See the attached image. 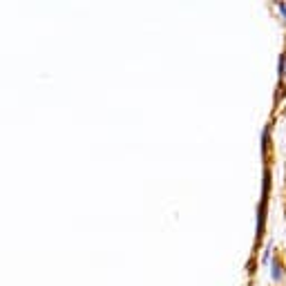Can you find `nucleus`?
<instances>
[{"label":"nucleus","instance_id":"3","mask_svg":"<svg viewBox=\"0 0 286 286\" xmlns=\"http://www.w3.org/2000/svg\"><path fill=\"white\" fill-rule=\"evenodd\" d=\"M268 146H270V130L266 128L264 130V150H268Z\"/></svg>","mask_w":286,"mask_h":286},{"label":"nucleus","instance_id":"4","mask_svg":"<svg viewBox=\"0 0 286 286\" xmlns=\"http://www.w3.org/2000/svg\"><path fill=\"white\" fill-rule=\"evenodd\" d=\"M278 9L284 14V20H286V4H284V2H278Z\"/></svg>","mask_w":286,"mask_h":286},{"label":"nucleus","instance_id":"1","mask_svg":"<svg viewBox=\"0 0 286 286\" xmlns=\"http://www.w3.org/2000/svg\"><path fill=\"white\" fill-rule=\"evenodd\" d=\"M273 280L275 282H282L284 280V268H282V262L273 260Z\"/></svg>","mask_w":286,"mask_h":286},{"label":"nucleus","instance_id":"2","mask_svg":"<svg viewBox=\"0 0 286 286\" xmlns=\"http://www.w3.org/2000/svg\"><path fill=\"white\" fill-rule=\"evenodd\" d=\"M286 76V54L280 56V78H284Z\"/></svg>","mask_w":286,"mask_h":286}]
</instances>
